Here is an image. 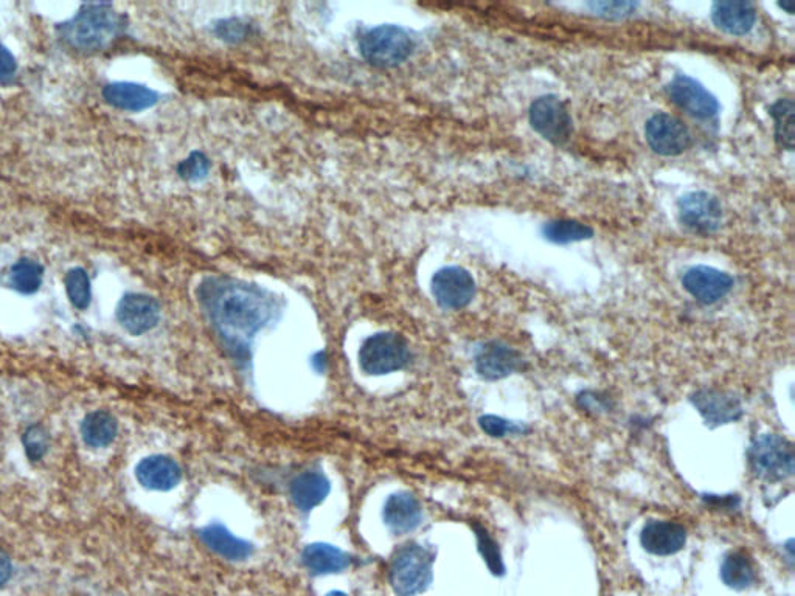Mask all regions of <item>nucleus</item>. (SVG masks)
<instances>
[{"mask_svg":"<svg viewBox=\"0 0 795 596\" xmlns=\"http://www.w3.org/2000/svg\"><path fill=\"white\" fill-rule=\"evenodd\" d=\"M199 302L237 361H249L250 342L277 314V302L264 289L226 277L199 286Z\"/></svg>","mask_w":795,"mask_h":596,"instance_id":"obj_1","label":"nucleus"},{"mask_svg":"<svg viewBox=\"0 0 795 596\" xmlns=\"http://www.w3.org/2000/svg\"><path fill=\"white\" fill-rule=\"evenodd\" d=\"M125 28L123 16L108 4L84 5L72 19L58 28L70 49L97 52L105 49Z\"/></svg>","mask_w":795,"mask_h":596,"instance_id":"obj_2","label":"nucleus"},{"mask_svg":"<svg viewBox=\"0 0 795 596\" xmlns=\"http://www.w3.org/2000/svg\"><path fill=\"white\" fill-rule=\"evenodd\" d=\"M434 556L421 545L410 544L396 551L390 581L398 596H415L428 589L432 581Z\"/></svg>","mask_w":795,"mask_h":596,"instance_id":"obj_3","label":"nucleus"},{"mask_svg":"<svg viewBox=\"0 0 795 596\" xmlns=\"http://www.w3.org/2000/svg\"><path fill=\"white\" fill-rule=\"evenodd\" d=\"M414 50L409 33L398 25H379L359 39V52L368 64L395 67L404 63Z\"/></svg>","mask_w":795,"mask_h":596,"instance_id":"obj_4","label":"nucleus"},{"mask_svg":"<svg viewBox=\"0 0 795 596\" xmlns=\"http://www.w3.org/2000/svg\"><path fill=\"white\" fill-rule=\"evenodd\" d=\"M406 340L395 333H379L368 337L359 351V364L367 375H389L410 362Z\"/></svg>","mask_w":795,"mask_h":596,"instance_id":"obj_5","label":"nucleus"},{"mask_svg":"<svg viewBox=\"0 0 795 596\" xmlns=\"http://www.w3.org/2000/svg\"><path fill=\"white\" fill-rule=\"evenodd\" d=\"M750 465L769 482H782L794 474V449L785 438L774 434L761 435L749 449Z\"/></svg>","mask_w":795,"mask_h":596,"instance_id":"obj_6","label":"nucleus"},{"mask_svg":"<svg viewBox=\"0 0 795 596\" xmlns=\"http://www.w3.org/2000/svg\"><path fill=\"white\" fill-rule=\"evenodd\" d=\"M530 123L539 136L553 145H564L572 136V118L566 104L555 95H546L533 101Z\"/></svg>","mask_w":795,"mask_h":596,"instance_id":"obj_7","label":"nucleus"},{"mask_svg":"<svg viewBox=\"0 0 795 596\" xmlns=\"http://www.w3.org/2000/svg\"><path fill=\"white\" fill-rule=\"evenodd\" d=\"M432 294L441 308H466L476 295V281L463 267H443L432 278Z\"/></svg>","mask_w":795,"mask_h":596,"instance_id":"obj_8","label":"nucleus"},{"mask_svg":"<svg viewBox=\"0 0 795 596\" xmlns=\"http://www.w3.org/2000/svg\"><path fill=\"white\" fill-rule=\"evenodd\" d=\"M646 142L660 156H679L691 145L687 126L670 114H656L646 123Z\"/></svg>","mask_w":795,"mask_h":596,"instance_id":"obj_9","label":"nucleus"},{"mask_svg":"<svg viewBox=\"0 0 795 596\" xmlns=\"http://www.w3.org/2000/svg\"><path fill=\"white\" fill-rule=\"evenodd\" d=\"M679 218L691 232L710 235L721 227L723 208L718 199L704 191H695L679 202Z\"/></svg>","mask_w":795,"mask_h":596,"instance_id":"obj_10","label":"nucleus"},{"mask_svg":"<svg viewBox=\"0 0 795 596\" xmlns=\"http://www.w3.org/2000/svg\"><path fill=\"white\" fill-rule=\"evenodd\" d=\"M668 94L674 104L691 117L710 120L718 115V100L701 83L687 75H677L668 86Z\"/></svg>","mask_w":795,"mask_h":596,"instance_id":"obj_11","label":"nucleus"},{"mask_svg":"<svg viewBox=\"0 0 795 596\" xmlns=\"http://www.w3.org/2000/svg\"><path fill=\"white\" fill-rule=\"evenodd\" d=\"M733 278L713 267L696 266L685 272L682 285L685 291L702 305H715L733 288Z\"/></svg>","mask_w":795,"mask_h":596,"instance_id":"obj_12","label":"nucleus"},{"mask_svg":"<svg viewBox=\"0 0 795 596\" xmlns=\"http://www.w3.org/2000/svg\"><path fill=\"white\" fill-rule=\"evenodd\" d=\"M117 319L132 336L148 333L159 323V303L150 295H125L117 308Z\"/></svg>","mask_w":795,"mask_h":596,"instance_id":"obj_13","label":"nucleus"},{"mask_svg":"<svg viewBox=\"0 0 795 596\" xmlns=\"http://www.w3.org/2000/svg\"><path fill=\"white\" fill-rule=\"evenodd\" d=\"M691 401H693L696 410L701 413L705 423L713 427L733 423V421L740 420L743 415L740 398H736L733 393L723 392V390H699L693 395Z\"/></svg>","mask_w":795,"mask_h":596,"instance_id":"obj_14","label":"nucleus"},{"mask_svg":"<svg viewBox=\"0 0 795 596\" xmlns=\"http://www.w3.org/2000/svg\"><path fill=\"white\" fill-rule=\"evenodd\" d=\"M521 368V354L502 342H490V344L483 345L477 353V373L488 381L507 378Z\"/></svg>","mask_w":795,"mask_h":596,"instance_id":"obj_15","label":"nucleus"},{"mask_svg":"<svg viewBox=\"0 0 795 596\" xmlns=\"http://www.w3.org/2000/svg\"><path fill=\"white\" fill-rule=\"evenodd\" d=\"M640 542L651 555H676L687 544V530L676 522L650 520L643 527Z\"/></svg>","mask_w":795,"mask_h":596,"instance_id":"obj_16","label":"nucleus"},{"mask_svg":"<svg viewBox=\"0 0 795 596\" xmlns=\"http://www.w3.org/2000/svg\"><path fill=\"white\" fill-rule=\"evenodd\" d=\"M136 475L140 485L153 491H170L182 479L178 463L165 455L143 458L136 468Z\"/></svg>","mask_w":795,"mask_h":596,"instance_id":"obj_17","label":"nucleus"},{"mask_svg":"<svg viewBox=\"0 0 795 596\" xmlns=\"http://www.w3.org/2000/svg\"><path fill=\"white\" fill-rule=\"evenodd\" d=\"M421 519L423 510L412 494H393L384 506V522L392 533H410L421 524Z\"/></svg>","mask_w":795,"mask_h":596,"instance_id":"obj_18","label":"nucleus"},{"mask_svg":"<svg viewBox=\"0 0 795 596\" xmlns=\"http://www.w3.org/2000/svg\"><path fill=\"white\" fill-rule=\"evenodd\" d=\"M712 19L723 32L741 36L754 28L757 11L749 2H718L713 5Z\"/></svg>","mask_w":795,"mask_h":596,"instance_id":"obj_19","label":"nucleus"},{"mask_svg":"<svg viewBox=\"0 0 795 596\" xmlns=\"http://www.w3.org/2000/svg\"><path fill=\"white\" fill-rule=\"evenodd\" d=\"M199 536H201L202 542L210 550L215 551L216 555L223 556L224 559H229V561H244L254 551L252 544L237 538L235 534L230 533L221 524H212L209 527L202 528L199 531Z\"/></svg>","mask_w":795,"mask_h":596,"instance_id":"obj_20","label":"nucleus"},{"mask_svg":"<svg viewBox=\"0 0 795 596\" xmlns=\"http://www.w3.org/2000/svg\"><path fill=\"white\" fill-rule=\"evenodd\" d=\"M330 488V482L322 472H303L291 482L292 502L303 513H309L327 499Z\"/></svg>","mask_w":795,"mask_h":596,"instance_id":"obj_21","label":"nucleus"},{"mask_svg":"<svg viewBox=\"0 0 795 596\" xmlns=\"http://www.w3.org/2000/svg\"><path fill=\"white\" fill-rule=\"evenodd\" d=\"M103 97L114 108L139 112L154 106L159 95L140 84L112 83L105 87Z\"/></svg>","mask_w":795,"mask_h":596,"instance_id":"obj_22","label":"nucleus"},{"mask_svg":"<svg viewBox=\"0 0 795 596\" xmlns=\"http://www.w3.org/2000/svg\"><path fill=\"white\" fill-rule=\"evenodd\" d=\"M302 562L313 575L344 572L351 564L345 551L328 544H311L303 550Z\"/></svg>","mask_w":795,"mask_h":596,"instance_id":"obj_23","label":"nucleus"},{"mask_svg":"<svg viewBox=\"0 0 795 596\" xmlns=\"http://www.w3.org/2000/svg\"><path fill=\"white\" fill-rule=\"evenodd\" d=\"M117 434H119V423L115 420V416L106 410L89 413L81 424L84 443L95 449L109 446Z\"/></svg>","mask_w":795,"mask_h":596,"instance_id":"obj_24","label":"nucleus"},{"mask_svg":"<svg viewBox=\"0 0 795 596\" xmlns=\"http://www.w3.org/2000/svg\"><path fill=\"white\" fill-rule=\"evenodd\" d=\"M721 579L730 589L744 590L754 586L757 581V570L749 556L741 551H733L721 565Z\"/></svg>","mask_w":795,"mask_h":596,"instance_id":"obj_25","label":"nucleus"},{"mask_svg":"<svg viewBox=\"0 0 795 596\" xmlns=\"http://www.w3.org/2000/svg\"><path fill=\"white\" fill-rule=\"evenodd\" d=\"M542 232L550 243L555 244L578 243V241L589 240L594 235V230L591 227L578 221H570V219H556V221L547 222Z\"/></svg>","mask_w":795,"mask_h":596,"instance_id":"obj_26","label":"nucleus"},{"mask_svg":"<svg viewBox=\"0 0 795 596\" xmlns=\"http://www.w3.org/2000/svg\"><path fill=\"white\" fill-rule=\"evenodd\" d=\"M42 278H44V267L36 261L24 258L11 267L10 286L21 294H35L41 288Z\"/></svg>","mask_w":795,"mask_h":596,"instance_id":"obj_27","label":"nucleus"},{"mask_svg":"<svg viewBox=\"0 0 795 596\" xmlns=\"http://www.w3.org/2000/svg\"><path fill=\"white\" fill-rule=\"evenodd\" d=\"M775 122V139L783 148H794V103L789 98L778 100L771 108Z\"/></svg>","mask_w":795,"mask_h":596,"instance_id":"obj_28","label":"nucleus"},{"mask_svg":"<svg viewBox=\"0 0 795 596\" xmlns=\"http://www.w3.org/2000/svg\"><path fill=\"white\" fill-rule=\"evenodd\" d=\"M67 295L75 308L87 309L91 305L92 291L89 275L81 267H73L64 278Z\"/></svg>","mask_w":795,"mask_h":596,"instance_id":"obj_29","label":"nucleus"},{"mask_svg":"<svg viewBox=\"0 0 795 596\" xmlns=\"http://www.w3.org/2000/svg\"><path fill=\"white\" fill-rule=\"evenodd\" d=\"M474 531H476L480 555H482L485 562H487L488 569H490L494 575H504V561H502V555H500L497 542L494 541V539L491 538V534L488 533L485 528L480 527V525H474Z\"/></svg>","mask_w":795,"mask_h":596,"instance_id":"obj_30","label":"nucleus"},{"mask_svg":"<svg viewBox=\"0 0 795 596\" xmlns=\"http://www.w3.org/2000/svg\"><path fill=\"white\" fill-rule=\"evenodd\" d=\"M49 432L41 424L30 426L24 434V446L27 457L32 461L41 460L49 451Z\"/></svg>","mask_w":795,"mask_h":596,"instance_id":"obj_31","label":"nucleus"},{"mask_svg":"<svg viewBox=\"0 0 795 596\" xmlns=\"http://www.w3.org/2000/svg\"><path fill=\"white\" fill-rule=\"evenodd\" d=\"M480 427H482L485 434L494 438H504L508 435H522L528 432V427L524 424L513 423V421L504 420L500 416L485 415L479 420Z\"/></svg>","mask_w":795,"mask_h":596,"instance_id":"obj_32","label":"nucleus"},{"mask_svg":"<svg viewBox=\"0 0 795 596\" xmlns=\"http://www.w3.org/2000/svg\"><path fill=\"white\" fill-rule=\"evenodd\" d=\"M210 171V162L204 154L196 153L190 154L184 162H181L179 165V176L185 181L190 182H199L202 179H205V176L209 174Z\"/></svg>","mask_w":795,"mask_h":596,"instance_id":"obj_33","label":"nucleus"},{"mask_svg":"<svg viewBox=\"0 0 795 596\" xmlns=\"http://www.w3.org/2000/svg\"><path fill=\"white\" fill-rule=\"evenodd\" d=\"M249 25L241 19H224L215 25V33L219 39L235 44V42L243 41L249 35Z\"/></svg>","mask_w":795,"mask_h":596,"instance_id":"obj_34","label":"nucleus"},{"mask_svg":"<svg viewBox=\"0 0 795 596\" xmlns=\"http://www.w3.org/2000/svg\"><path fill=\"white\" fill-rule=\"evenodd\" d=\"M591 7L600 16H606V18H623L636 10V4H631V2H601V4H592Z\"/></svg>","mask_w":795,"mask_h":596,"instance_id":"obj_35","label":"nucleus"},{"mask_svg":"<svg viewBox=\"0 0 795 596\" xmlns=\"http://www.w3.org/2000/svg\"><path fill=\"white\" fill-rule=\"evenodd\" d=\"M16 72H18L16 59L11 55L7 47L0 44V84L11 83Z\"/></svg>","mask_w":795,"mask_h":596,"instance_id":"obj_36","label":"nucleus"},{"mask_svg":"<svg viewBox=\"0 0 795 596\" xmlns=\"http://www.w3.org/2000/svg\"><path fill=\"white\" fill-rule=\"evenodd\" d=\"M13 567H11L10 556L4 550H0V586H4L10 579Z\"/></svg>","mask_w":795,"mask_h":596,"instance_id":"obj_37","label":"nucleus"},{"mask_svg":"<svg viewBox=\"0 0 795 596\" xmlns=\"http://www.w3.org/2000/svg\"><path fill=\"white\" fill-rule=\"evenodd\" d=\"M780 7L785 8L789 14H792V11H794V4H792V2H789V4H785V2H783V4H780Z\"/></svg>","mask_w":795,"mask_h":596,"instance_id":"obj_38","label":"nucleus"},{"mask_svg":"<svg viewBox=\"0 0 795 596\" xmlns=\"http://www.w3.org/2000/svg\"><path fill=\"white\" fill-rule=\"evenodd\" d=\"M327 596H347V595H345V593H342V592H331V593H328Z\"/></svg>","mask_w":795,"mask_h":596,"instance_id":"obj_39","label":"nucleus"}]
</instances>
